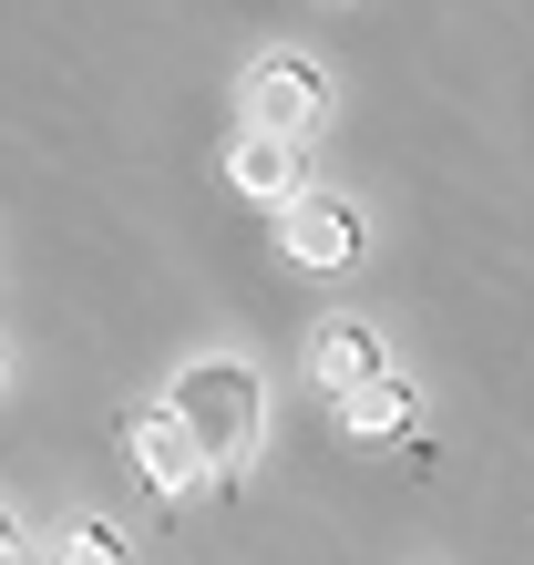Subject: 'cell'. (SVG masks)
Segmentation results:
<instances>
[{
    "mask_svg": "<svg viewBox=\"0 0 534 565\" xmlns=\"http://www.w3.org/2000/svg\"><path fill=\"white\" fill-rule=\"evenodd\" d=\"M360 247H371V226H360L350 195H319V185H309V195L278 216V257H288L298 278H350Z\"/></svg>",
    "mask_w": 534,
    "mask_h": 565,
    "instance_id": "obj_1",
    "label": "cell"
},
{
    "mask_svg": "<svg viewBox=\"0 0 534 565\" xmlns=\"http://www.w3.org/2000/svg\"><path fill=\"white\" fill-rule=\"evenodd\" d=\"M124 452H134V473H145V493H164V504H185V493L216 473V452L195 443V422H185L175 402H164V412H134Z\"/></svg>",
    "mask_w": 534,
    "mask_h": 565,
    "instance_id": "obj_2",
    "label": "cell"
},
{
    "mask_svg": "<svg viewBox=\"0 0 534 565\" xmlns=\"http://www.w3.org/2000/svg\"><path fill=\"white\" fill-rule=\"evenodd\" d=\"M175 412L195 422V443H206L216 462H237V452H247V431H257V381H247V371H226V360H195L185 391H175Z\"/></svg>",
    "mask_w": 534,
    "mask_h": 565,
    "instance_id": "obj_3",
    "label": "cell"
},
{
    "mask_svg": "<svg viewBox=\"0 0 534 565\" xmlns=\"http://www.w3.org/2000/svg\"><path fill=\"white\" fill-rule=\"evenodd\" d=\"M247 114H257V135H309V124L329 114V83H319V62H298V52H267L257 73H247Z\"/></svg>",
    "mask_w": 534,
    "mask_h": 565,
    "instance_id": "obj_4",
    "label": "cell"
},
{
    "mask_svg": "<svg viewBox=\"0 0 534 565\" xmlns=\"http://www.w3.org/2000/svg\"><path fill=\"white\" fill-rule=\"evenodd\" d=\"M309 381L329 391V402H350V391L391 381V360H381V329H371V319H319V340H309Z\"/></svg>",
    "mask_w": 534,
    "mask_h": 565,
    "instance_id": "obj_5",
    "label": "cell"
},
{
    "mask_svg": "<svg viewBox=\"0 0 534 565\" xmlns=\"http://www.w3.org/2000/svg\"><path fill=\"white\" fill-rule=\"evenodd\" d=\"M226 185H237L247 206H278V216L309 195V175H298V145H288V135H257V124L226 145Z\"/></svg>",
    "mask_w": 534,
    "mask_h": 565,
    "instance_id": "obj_6",
    "label": "cell"
},
{
    "mask_svg": "<svg viewBox=\"0 0 534 565\" xmlns=\"http://www.w3.org/2000/svg\"><path fill=\"white\" fill-rule=\"evenodd\" d=\"M421 422V402H412V381H371V391H350V402H340V431H350V443H400V431H412Z\"/></svg>",
    "mask_w": 534,
    "mask_h": 565,
    "instance_id": "obj_7",
    "label": "cell"
},
{
    "mask_svg": "<svg viewBox=\"0 0 534 565\" xmlns=\"http://www.w3.org/2000/svg\"><path fill=\"white\" fill-rule=\"evenodd\" d=\"M52 565H134V555H124V535H114V524H73V535L52 545Z\"/></svg>",
    "mask_w": 534,
    "mask_h": 565,
    "instance_id": "obj_8",
    "label": "cell"
}]
</instances>
